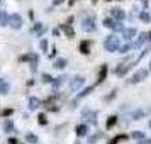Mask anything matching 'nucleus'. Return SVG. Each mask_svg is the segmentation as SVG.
<instances>
[{
    "mask_svg": "<svg viewBox=\"0 0 151 144\" xmlns=\"http://www.w3.org/2000/svg\"><path fill=\"white\" fill-rule=\"evenodd\" d=\"M119 48H121V39H119L116 34H110V36L105 37V41H104V49H105V51L116 53V51H119Z\"/></svg>",
    "mask_w": 151,
    "mask_h": 144,
    "instance_id": "1",
    "label": "nucleus"
},
{
    "mask_svg": "<svg viewBox=\"0 0 151 144\" xmlns=\"http://www.w3.org/2000/svg\"><path fill=\"white\" fill-rule=\"evenodd\" d=\"M83 85H85V78L83 76H73L71 82H70V90L71 92H78Z\"/></svg>",
    "mask_w": 151,
    "mask_h": 144,
    "instance_id": "2",
    "label": "nucleus"
},
{
    "mask_svg": "<svg viewBox=\"0 0 151 144\" xmlns=\"http://www.w3.org/2000/svg\"><path fill=\"white\" fill-rule=\"evenodd\" d=\"M22 24H24V21H22V17L19 14H12L10 15V19H9V26L12 29H21Z\"/></svg>",
    "mask_w": 151,
    "mask_h": 144,
    "instance_id": "3",
    "label": "nucleus"
},
{
    "mask_svg": "<svg viewBox=\"0 0 151 144\" xmlns=\"http://www.w3.org/2000/svg\"><path fill=\"white\" fill-rule=\"evenodd\" d=\"M82 29H83V31H87V32L95 31V15H90V17H87V19L83 21Z\"/></svg>",
    "mask_w": 151,
    "mask_h": 144,
    "instance_id": "4",
    "label": "nucleus"
},
{
    "mask_svg": "<svg viewBox=\"0 0 151 144\" xmlns=\"http://www.w3.org/2000/svg\"><path fill=\"white\" fill-rule=\"evenodd\" d=\"M132 64H134V63H131V61L121 63V66H117V68H116V75H117V76H124L131 68H132Z\"/></svg>",
    "mask_w": 151,
    "mask_h": 144,
    "instance_id": "5",
    "label": "nucleus"
},
{
    "mask_svg": "<svg viewBox=\"0 0 151 144\" xmlns=\"http://www.w3.org/2000/svg\"><path fill=\"white\" fill-rule=\"evenodd\" d=\"M148 69H139V71H136L134 75H132V78H131L129 82L131 83H139V82H143L144 78H148Z\"/></svg>",
    "mask_w": 151,
    "mask_h": 144,
    "instance_id": "6",
    "label": "nucleus"
},
{
    "mask_svg": "<svg viewBox=\"0 0 151 144\" xmlns=\"http://www.w3.org/2000/svg\"><path fill=\"white\" fill-rule=\"evenodd\" d=\"M37 54H24V56H21V61H29L31 63V69L32 71H36V64H37Z\"/></svg>",
    "mask_w": 151,
    "mask_h": 144,
    "instance_id": "7",
    "label": "nucleus"
},
{
    "mask_svg": "<svg viewBox=\"0 0 151 144\" xmlns=\"http://www.w3.org/2000/svg\"><path fill=\"white\" fill-rule=\"evenodd\" d=\"M71 22H73V17H70V19H68V24H63V26H61V29L65 31V34L68 36L70 39H71V37H75V31H73V27H71Z\"/></svg>",
    "mask_w": 151,
    "mask_h": 144,
    "instance_id": "8",
    "label": "nucleus"
},
{
    "mask_svg": "<svg viewBox=\"0 0 151 144\" xmlns=\"http://www.w3.org/2000/svg\"><path fill=\"white\" fill-rule=\"evenodd\" d=\"M110 14H112V17H114V19H117V22H121L124 17H126V12H124L122 9H119V7L110 9Z\"/></svg>",
    "mask_w": 151,
    "mask_h": 144,
    "instance_id": "9",
    "label": "nucleus"
},
{
    "mask_svg": "<svg viewBox=\"0 0 151 144\" xmlns=\"http://www.w3.org/2000/svg\"><path fill=\"white\" fill-rule=\"evenodd\" d=\"M146 39H150V37H148V34H146V32H141V34L137 36V39H136V41L132 42L134 49H136V48H141V46H143L144 42H146Z\"/></svg>",
    "mask_w": 151,
    "mask_h": 144,
    "instance_id": "10",
    "label": "nucleus"
},
{
    "mask_svg": "<svg viewBox=\"0 0 151 144\" xmlns=\"http://www.w3.org/2000/svg\"><path fill=\"white\" fill-rule=\"evenodd\" d=\"M66 78H68L66 75H61V76H58V78H55V80H53V90H55V92H58V90H60V87L66 82Z\"/></svg>",
    "mask_w": 151,
    "mask_h": 144,
    "instance_id": "11",
    "label": "nucleus"
},
{
    "mask_svg": "<svg viewBox=\"0 0 151 144\" xmlns=\"http://www.w3.org/2000/svg\"><path fill=\"white\" fill-rule=\"evenodd\" d=\"M75 134H76L78 137L87 136V134H88V127H87L85 124H78V125L75 127Z\"/></svg>",
    "mask_w": 151,
    "mask_h": 144,
    "instance_id": "12",
    "label": "nucleus"
},
{
    "mask_svg": "<svg viewBox=\"0 0 151 144\" xmlns=\"http://www.w3.org/2000/svg\"><path fill=\"white\" fill-rule=\"evenodd\" d=\"M90 46H92V41H88V39H87V41L80 42L78 49H80V53H82V54H88V53H90Z\"/></svg>",
    "mask_w": 151,
    "mask_h": 144,
    "instance_id": "13",
    "label": "nucleus"
},
{
    "mask_svg": "<svg viewBox=\"0 0 151 144\" xmlns=\"http://www.w3.org/2000/svg\"><path fill=\"white\" fill-rule=\"evenodd\" d=\"M9 92H10V85L5 78H0V95H7Z\"/></svg>",
    "mask_w": 151,
    "mask_h": 144,
    "instance_id": "14",
    "label": "nucleus"
},
{
    "mask_svg": "<svg viewBox=\"0 0 151 144\" xmlns=\"http://www.w3.org/2000/svg\"><path fill=\"white\" fill-rule=\"evenodd\" d=\"M83 117L92 124H97V112H92V110H83Z\"/></svg>",
    "mask_w": 151,
    "mask_h": 144,
    "instance_id": "15",
    "label": "nucleus"
},
{
    "mask_svg": "<svg viewBox=\"0 0 151 144\" xmlns=\"http://www.w3.org/2000/svg\"><path fill=\"white\" fill-rule=\"evenodd\" d=\"M107 76V64H102L100 69H99V78H97V83H102Z\"/></svg>",
    "mask_w": 151,
    "mask_h": 144,
    "instance_id": "16",
    "label": "nucleus"
},
{
    "mask_svg": "<svg viewBox=\"0 0 151 144\" xmlns=\"http://www.w3.org/2000/svg\"><path fill=\"white\" fill-rule=\"evenodd\" d=\"M39 105H41V100H39L37 97H31V98H29V109L31 110L39 109Z\"/></svg>",
    "mask_w": 151,
    "mask_h": 144,
    "instance_id": "17",
    "label": "nucleus"
},
{
    "mask_svg": "<svg viewBox=\"0 0 151 144\" xmlns=\"http://www.w3.org/2000/svg\"><path fill=\"white\" fill-rule=\"evenodd\" d=\"M9 19H10V15L7 12H4V10H0V26L4 27V26H9Z\"/></svg>",
    "mask_w": 151,
    "mask_h": 144,
    "instance_id": "18",
    "label": "nucleus"
},
{
    "mask_svg": "<svg viewBox=\"0 0 151 144\" xmlns=\"http://www.w3.org/2000/svg\"><path fill=\"white\" fill-rule=\"evenodd\" d=\"M136 34H137V31H136L134 27L126 29V31H124V39H127V41H129V39H132V37H134Z\"/></svg>",
    "mask_w": 151,
    "mask_h": 144,
    "instance_id": "19",
    "label": "nucleus"
},
{
    "mask_svg": "<svg viewBox=\"0 0 151 144\" xmlns=\"http://www.w3.org/2000/svg\"><path fill=\"white\" fill-rule=\"evenodd\" d=\"M12 130H14V122L10 119H5V122H4V132H12Z\"/></svg>",
    "mask_w": 151,
    "mask_h": 144,
    "instance_id": "20",
    "label": "nucleus"
},
{
    "mask_svg": "<svg viewBox=\"0 0 151 144\" xmlns=\"http://www.w3.org/2000/svg\"><path fill=\"white\" fill-rule=\"evenodd\" d=\"M66 64H68V61H66L65 58H58V59L55 61V68H58V69H63L65 66H66Z\"/></svg>",
    "mask_w": 151,
    "mask_h": 144,
    "instance_id": "21",
    "label": "nucleus"
},
{
    "mask_svg": "<svg viewBox=\"0 0 151 144\" xmlns=\"http://www.w3.org/2000/svg\"><path fill=\"white\" fill-rule=\"evenodd\" d=\"M116 124H117V115H110L109 119H107V122H105V127H107V129H112Z\"/></svg>",
    "mask_w": 151,
    "mask_h": 144,
    "instance_id": "22",
    "label": "nucleus"
},
{
    "mask_svg": "<svg viewBox=\"0 0 151 144\" xmlns=\"http://www.w3.org/2000/svg\"><path fill=\"white\" fill-rule=\"evenodd\" d=\"M93 92V87H87L85 90H82L80 93H78V97H76V100H80V98H83V97H87V95H90Z\"/></svg>",
    "mask_w": 151,
    "mask_h": 144,
    "instance_id": "23",
    "label": "nucleus"
},
{
    "mask_svg": "<svg viewBox=\"0 0 151 144\" xmlns=\"http://www.w3.org/2000/svg\"><path fill=\"white\" fill-rule=\"evenodd\" d=\"M102 24H104V27H109V29H114V27H116V22L112 21L110 17H105V19L102 21Z\"/></svg>",
    "mask_w": 151,
    "mask_h": 144,
    "instance_id": "24",
    "label": "nucleus"
},
{
    "mask_svg": "<svg viewBox=\"0 0 151 144\" xmlns=\"http://www.w3.org/2000/svg\"><path fill=\"white\" fill-rule=\"evenodd\" d=\"M131 49H134V46H132V42H127V44H124V46H121V48H119V53L126 54V53H129Z\"/></svg>",
    "mask_w": 151,
    "mask_h": 144,
    "instance_id": "25",
    "label": "nucleus"
},
{
    "mask_svg": "<svg viewBox=\"0 0 151 144\" xmlns=\"http://www.w3.org/2000/svg\"><path fill=\"white\" fill-rule=\"evenodd\" d=\"M143 117H144L143 110H136V112H132V114H131V119H134V120H141Z\"/></svg>",
    "mask_w": 151,
    "mask_h": 144,
    "instance_id": "26",
    "label": "nucleus"
},
{
    "mask_svg": "<svg viewBox=\"0 0 151 144\" xmlns=\"http://www.w3.org/2000/svg\"><path fill=\"white\" fill-rule=\"evenodd\" d=\"M26 141L31 143V144H37V137H36L32 132H27V134H26Z\"/></svg>",
    "mask_w": 151,
    "mask_h": 144,
    "instance_id": "27",
    "label": "nucleus"
},
{
    "mask_svg": "<svg viewBox=\"0 0 151 144\" xmlns=\"http://www.w3.org/2000/svg\"><path fill=\"white\" fill-rule=\"evenodd\" d=\"M131 137H132V139H139V141H143L144 139V132L143 130H134V132L131 134Z\"/></svg>",
    "mask_w": 151,
    "mask_h": 144,
    "instance_id": "28",
    "label": "nucleus"
},
{
    "mask_svg": "<svg viewBox=\"0 0 151 144\" xmlns=\"http://www.w3.org/2000/svg\"><path fill=\"white\" fill-rule=\"evenodd\" d=\"M139 19H141L143 22H146V24H150L151 22V15L148 14V12H141V14H139Z\"/></svg>",
    "mask_w": 151,
    "mask_h": 144,
    "instance_id": "29",
    "label": "nucleus"
},
{
    "mask_svg": "<svg viewBox=\"0 0 151 144\" xmlns=\"http://www.w3.org/2000/svg\"><path fill=\"white\" fill-rule=\"evenodd\" d=\"M124 139H127V136H126V134H121V136H116V137H114V139H112L109 144H117L119 141H124Z\"/></svg>",
    "mask_w": 151,
    "mask_h": 144,
    "instance_id": "30",
    "label": "nucleus"
},
{
    "mask_svg": "<svg viewBox=\"0 0 151 144\" xmlns=\"http://www.w3.org/2000/svg\"><path fill=\"white\" fill-rule=\"evenodd\" d=\"M34 31L37 32V34H42V32H44V26H42L41 22H36L34 24Z\"/></svg>",
    "mask_w": 151,
    "mask_h": 144,
    "instance_id": "31",
    "label": "nucleus"
},
{
    "mask_svg": "<svg viewBox=\"0 0 151 144\" xmlns=\"http://www.w3.org/2000/svg\"><path fill=\"white\" fill-rule=\"evenodd\" d=\"M12 114H14V109H4L2 112H0V115L2 117H10Z\"/></svg>",
    "mask_w": 151,
    "mask_h": 144,
    "instance_id": "32",
    "label": "nucleus"
},
{
    "mask_svg": "<svg viewBox=\"0 0 151 144\" xmlns=\"http://www.w3.org/2000/svg\"><path fill=\"white\" fill-rule=\"evenodd\" d=\"M37 122L41 124V125H46V124H48V119H46V115H44V114H39V115H37Z\"/></svg>",
    "mask_w": 151,
    "mask_h": 144,
    "instance_id": "33",
    "label": "nucleus"
},
{
    "mask_svg": "<svg viewBox=\"0 0 151 144\" xmlns=\"http://www.w3.org/2000/svg\"><path fill=\"white\" fill-rule=\"evenodd\" d=\"M100 139V134H95V136H90L88 137V144H97V141Z\"/></svg>",
    "mask_w": 151,
    "mask_h": 144,
    "instance_id": "34",
    "label": "nucleus"
},
{
    "mask_svg": "<svg viewBox=\"0 0 151 144\" xmlns=\"http://www.w3.org/2000/svg\"><path fill=\"white\" fill-rule=\"evenodd\" d=\"M112 31H116V32H119V31H121V32H124V31H126V29H124L122 22H116V27L112 29Z\"/></svg>",
    "mask_w": 151,
    "mask_h": 144,
    "instance_id": "35",
    "label": "nucleus"
},
{
    "mask_svg": "<svg viewBox=\"0 0 151 144\" xmlns=\"http://www.w3.org/2000/svg\"><path fill=\"white\" fill-rule=\"evenodd\" d=\"M53 80H55V78H53L51 75H48V73H44V75H42V82H46V83H53Z\"/></svg>",
    "mask_w": 151,
    "mask_h": 144,
    "instance_id": "36",
    "label": "nucleus"
},
{
    "mask_svg": "<svg viewBox=\"0 0 151 144\" xmlns=\"http://www.w3.org/2000/svg\"><path fill=\"white\" fill-rule=\"evenodd\" d=\"M39 46H41L42 51H48V41H46V39H41V41H39Z\"/></svg>",
    "mask_w": 151,
    "mask_h": 144,
    "instance_id": "37",
    "label": "nucleus"
},
{
    "mask_svg": "<svg viewBox=\"0 0 151 144\" xmlns=\"http://www.w3.org/2000/svg\"><path fill=\"white\" fill-rule=\"evenodd\" d=\"M116 92H117V90H112V93H110L109 97H105V100H112V98L116 97Z\"/></svg>",
    "mask_w": 151,
    "mask_h": 144,
    "instance_id": "38",
    "label": "nucleus"
},
{
    "mask_svg": "<svg viewBox=\"0 0 151 144\" xmlns=\"http://www.w3.org/2000/svg\"><path fill=\"white\" fill-rule=\"evenodd\" d=\"M139 144H151V137L150 139H143V141H139Z\"/></svg>",
    "mask_w": 151,
    "mask_h": 144,
    "instance_id": "39",
    "label": "nucleus"
},
{
    "mask_svg": "<svg viewBox=\"0 0 151 144\" xmlns=\"http://www.w3.org/2000/svg\"><path fill=\"white\" fill-rule=\"evenodd\" d=\"M65 0H53V5H61Z\"/></svg>",
    "mask_w": 151,
    "mask_h": 144,
    "instance_id": "40",
    "label": "nucleus"
},
{
    "mask_svg": "<svg viewBox=\"0 0 151 144\" xmlns=\"http://www.w3.org/2000/svg\"><path fill=\"white\" fill-rule=\"evenodd\" d=\"M9 144H17V139H15V137H10V139H9Z\"/></svg>",
    "mask_w": 151,
    "mask_h": 144,
    "instance_id": "41",
    "label": "nucleus"
},
{
    "mask_svg": "<svg viewBox=\"0 0 151 144\" xmlns=\"http://www.w3.org/2000/svg\"><path fill=\"white\" fill-rule=\"evenodd\" d=\"M75 144H82V143H80V141H76V143H75Z\"/></svg>",
    "mask_w": 151,
    "mask_h": 144,
    "instance_id": "42",
    "label": "nucleus"
},
{
    "mask_svg": "<svg viewBox=\"0 0 151 144\" xmlns=\"http://www.w3.org/2000/svg\"><path fill=\"white\" fill-rule=\"evenodd\" d=\"M148 125H150V127H151V120H150V122H148Z\"/></svg>",
    "mask_w": 151,
    "mask_h": 144,
    "instance_id": "43",
    "label": "nucleus"
},
{
    "mask_svg": "<svg viewBox=\"0 0 151 144\" xmlns=\"http://www.w3.org/2000/svg\"><path fill=\"white\" fill-rule=\"evenodd\" d=\"M92 2H93V4H95V2H97V0H92Z\"/></svg>",
    "mask_w": 151,
    "mask_h": 144,
    "instance_id": "44",
    "label": "nucleus"
},
{
    "mask_svg": "<svg viewBox=\"0 0 151 144\" xmlns=\"http://www.w3.org/2000/svg\"><path fill=\"white\" fill-rule=\"evenodd\" d=\"M150 69H151V63H150Z\"/></svg>",
    "mask_w": 151,
    "mask_h": 144,
    "instance_id": "45",
    "label": "nucleus"
},
{
    "mask_svg": "<svg viewBox=\"0 0 151 144\" xmlns=\"http://www.w3.org/2000/svg\"><path fill=\"white\" fill-rule=\"evenodd\" d=\"M107 2H110V0H107Z\"/></svg>",
    "mask_w": 151,
    "mask_h": 144,
    "instance_id": "46",
    "label": "nucleus"
}]
</instances>
